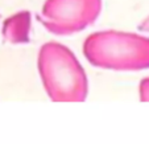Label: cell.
I'll use <instances>...</instances> for the list:
<instances>
[{
  "label": "cell",
  "instance_id": "obj_6",
  "mask_svg": "<svg viewBox=\"0 0 149 144\" xmlns=\"http://www.w3.org/2000/svg\"><path fill=\"white\" fill-rule=\"evenodd\" d=\"M140 31H143V32H148V33H149V16L146 17L145 20H144L143 23H141V25H140Z\"/></svg>",
  "mask_w": 149,
  "mask_h": 144
},
{
  "label": "cell",
  "instance_id": "obj_1",
  "mask_svg": "<svg viewBox=\"0 0 149 144\" xmlns=\"http://www.w3.org/2000/svg\"><path fill=\"white\" fill-rule=\"evenodd\" d=\"M42 87L53 102H83L88 95V78L83 65L66 45L49 41L37 54Z\"/></svg>",
  "mask_w": 149,
  "mask_h": 144
},
{
  "label": "cell",
  "instance_id": "obj_5",
  "mask_svg": "<svg viewBox=\"0 0 149 144\" xmlns=\"http://www.w3.org/2000/svg\"><path fill=\"white\" fill-rule=\"evenodd\" d=\"M139 96L141 102H149V77H145L139 83Z\"/></svg>",
  "mask_w": 149,
  "mask_h": 144
},
{
  "label": "cell",
  "instance_id": "obj_4",
  "mask_svg": "<svg viewBox=\"0 0 149 144\" xmlns=\"http://www.w3.org/2000/svg\"><path fill=\"white\" fill-rule=\"evenodd\" d=\"M32 15L29 11H19L3 21L1 34L4 40L13 45L26 44L31 40Z\"/></svg>",
  "mask_w": 149,
  "mask_h": 144
},
{
  "label": "cell",
  "instance_id": "obj_2",
  "mask_svg": "<svg viewBox=\"0 0 149 144\" xmlns=\"http://www.w3.org/2000/svg\"><path fill=\"white\" fill-rule=\"evenodd\" d=\"M93 66L113 71L149 69V37L133 32L99 31L88 34L82 46Z\"/></svg>",
  "mask_w": 149,
  "mask_h": 144
},
{
  "label": "cell",
  "instance_id": "obj_3",
  "mask_svg": "<svg viewBox=\"0 0 149 144\" xmlns=\"http://www.w3.org/2000/svg\"><path fill=\"white\" fill-rule=\"evenodd\" d=\"M100 12L102 0H45L38 20L50 33L70 36L93 25Z\"/></svg>",
  "mask_w": 149,
  "mask_h": 144
}]
</instances>
